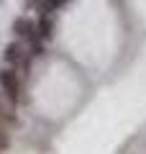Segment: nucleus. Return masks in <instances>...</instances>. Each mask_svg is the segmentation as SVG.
<instances>
[{"label":"nucleus","mask_w":146,"mask_h":154,"mask_svg":"<svg viewBox=\"0 0 146 154\" xmlns=\"http://www.w3.org/2000/svg\"><path fill=\"white\" fill-rule=\"evenodd\" d=\"M38 28V36L41 38H51V33H54V21L49 18V13H41V21L36 23Z\"/></svg>","instance_id":"39448f33"},{"label":"nucleus","mask_w":146,"mask_h":154,"mask_svg":"<svg viewBox=\"0 0 146 154\" xmlns=\"http://www.w3.org/2000/svg\"><path fill=\"white\" fill-rule=\"evenodd\" d=\"M0 90L8 93L13 100H18V98H21V93H23V77H21V72L13 69V67L0 69Z\"/></svg>","instance_id":"7ed1b4c3"},{"label":"nucleus","mask_w":146,"mask_h":154,"mask_svg":"<svg viewBox=\"0 0 146 154\" xmlns=\"http://www.w3.org/2000/svg\"><path fill=\"white\" fill-rule=\"evenodd\" d=\"M16 103L18 100H13L8 93L0 90V121H16Z\"/></svg>","instance_id":"20e7f679"},{"label":"nucleus","mask_w":146,"mask_h":154,"mask_svg":"<svg viewBox=\"0 0 146 154\" xmlns=\"http://www.w3.org/2000/svg\"><path fill=\"white\" fill-rule=\"evenodd\" d=\"M31 3H33V5H36L41 13H51V11H56L64 0H31Z\"/></svg>","instance_id":"423d86ee"},{"label":"nucleus","mask_w":146,"mask_h":154,"mask_svg":"<svg viewBox=\"0 0 146 154\" xmlns=\"http://www.w3.org/2000/svg\"><path fill=\"white\" fill-rule=\"evenodd\" d=\"M13 31H16L18 41H23V44L31 46L33 54H38L41 51V36H38V28H36V21H31V18L21 16L13 21Z\"/></svg>","instance_id":"f03ea898"},{"label":"nucleus","mask_w":146,"mask_h":154,"mask_svg":"<svg viewBox=\"0 0 146 154\" xmlns=\"http://www.w3.org/2000/svg\"><path fill=\"white\" fill-rule=\"evenodd\" d=\"M3 59H5L8 67H13V69L23 72L31 67V59H33V51L28 44H23V41H13V44L5 46V54H3Z\"/></svg>","instance_id":"f257e3e1"},{"label":"nucleus","mask_w":146,"mask_h":154,"mask_svg":"<svg viewBox=\"0 0 146 154\" xmlns=\"http://www.w3.org/2000/svg\"><path fill=\"white\" fill-rule=\"evenodd\" d=\"M8 146V134H5V128L0 126V149H5Z\"/></svg>","instance_id":"0eeeda50"}]
</instances>
